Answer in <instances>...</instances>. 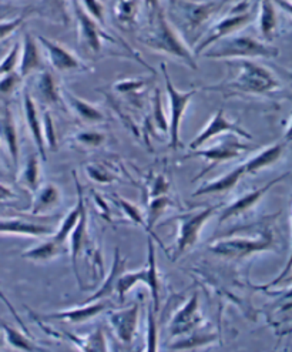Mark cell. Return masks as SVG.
Returning a JSON list of instances; mask_svg holds the SVG:
<instances>
[{
  "instance_id": "18",
  "label": "cell",
  "mask_w": 292,
  "mask_h": 352,
  "mask_svg": "<svg viewBox=\"0 0 292 352\" xmlns=\"http://www.w3.org/2000/svg\"><path fill=\"white\" fill-rule=\"evenodd\" d=\"M203 324V316L200 311V298L199 292H194L192 297L187 300V302L175 312L168 325L170 337H186L191 332L197 331Z\"/></svg>"
},
{
  "instance_id": "51",
  "label": "cell",
  "mask_w": 292,
  "mask_h": 352,
  "mask_svg": "<svg viewBox=\"0 0 292 352\" xmlns=\"http://www.w3.org/2000/svg\"><path fill=\"white\" fill-rule=\"evenodd\" d=\"M143 2V6L147 12V17H148V23H151L155 16H157V13L163 9V5H161V0H142Z\"/></svg>"
},
{
  "instance_id": "38",
  "label": "cell",
  "mask_w": 292,
  "mask_h": 352,
  "mask_svg": "<svg viewBox=\"0 0 292 352\" xmlns=\"http://www.w3.org/2000/svg\"><path fill=\"white\" fill-rule=\"evenodd\" d=\"M74 142L83 147L96 148V147H100L106 143V134L102 131H97V130L86 129V130L76 133Z\"/></svg>"
},
{
  "instance_id": "56",
  "label": "cell",
  "mask_w": 292,
  "mask_h": 352,
  "mask_svg": "<svg viewBox=\"0 0 292 352\" xmlns=\"http://www.w3.org/2000/svg\"><path fill=\"white\" fill-rule=\"evenodd\" d=\"M2 144H0V150H2ZM5 175V170H3V163H2V157H0V177H3Z\"/></svg>"
},
{
  "instance_id": "15",
  "label": "cell",
  "mask_w": 292,
  "mask_h": 352,
  "mask_svg": "<svg viewBox=\"0 0 292 352\" xmlns=\"http://www.w3.org/2000/svg\"><path fill=\"white\" fill-rule=\"evenodd\" d=\"M221 134H236L241 139L245 140H251L252 137L251 134L244 130L238 123L231 122L228 117L225 116L223 109H218L214 114L211 119L208 120V123L205 124V127L192 139V142L188 144L190 150H197L201 148L204 144H207L210 140L216 139V137L221 135Z\"/></svg>"
},
{
  "instance_id": "30",
  "label": "cell",
  "mask_w": 292,
  "mask_h": 352,
  "mask_svg": "<svg viewBox=\"0 0 292 352\" xmlns=\"http://www.w3.org/2000/svg\"><path fill=\"white\" fill-rule=\"evenodd\" d=\"M34 91L38 100H42L45 104L57 106L62 102L60 89L57 87L53 74L49 70L38 72L34 80Z\"/></svg>"
},
{
  "instance_id": "9",
  "label": "cell",
  "mask_w": 292,
  "mask_h": 352,
  "mask_svg": "<svg viewBox=\"0 0 292 352\" xmlns=\"http://www.w3.org/2000/svg\"><path fill=\"white\" fill-rule=\"evenodd\" d=\"M71 12L77 23V33H79V42L83 50L93 56H99L103 52L106 43H115L119 38L109 34L99 22L82 8L79 0H71Z\"/></svg>"
},
{
  "instance_id": "44",
  "label": "cell",
  "mask_w": 292,
  "mask_h": 352,
  "mask_svg": "<svg viewBox=\"0 0 292 352\" xmlns=\"http://www.w3.org/2000/svg\"><path fill=\"white\" fill-rule=\"evenodd\" d=\"M147 85V79H126L114 83V90L122 94H137Z\"/></svg>"
},
{
  "instance_id": "53",
  "label": "cell",
  "mask_w": 292,
  "mask_h": 352,
  "mask_svg": "<svg viewBox=\"0 0 292 352\" xmlns=\"http://www.w3.org/2000/svg\"><path fill=\"white\" fill-rule=\"evenodd\" d=\"M280 307L282 311H291L292 309V287L284 292V296L280 300Z\"/></svg>"
},
{
  "instance_id": "11",
  "label": "cell",
  "mask_w": 292,
  "mask_h": 352,
  "mask_svg": "<svg viewBox=\"0 0 292 352\" xmlns=\"http://www.w3.org/2000/svg\"><path fill=\"white\" fill-rule=\"evenodd\" d=\"M249 150H251V146L247 144V143H243L241 137H238L236 134H227L225 139H223L217 144H214V146L207 147V148H199V150L190 151V154L187 155V159L201 157V159L207 160V163H208V166L199 175H196L194 182L204 177V175L208 171H211L212 168H216L218 164L237 159V157H240L241 154H244L245 151H249Z\"/></svg>"
},
{
  "instance_id": "4",
  "label": "cell",
  "mask_w": 292,
  "mask_h": 352,
  "mask_svg": "<svg viewBox=\"0 0 292 352\" xmlns=\"http://www.w3.org/2000/svg\"><path fill=\"white\" fill-rule=\"evenodd\" d=\"M200 56L211 60H252V58H276L280 56V50L257 37L231 34L210 46Z\"/></svg>"
},
{
  "instance_id": "29",
  "label": "cell",
  "mask_w": 292,
  "mask_h": 352,
  "mask_svg": "<svg viewBox=\"0 0 292 352\" xmlns=\"http://www.w3.org/2000/svg\"><path fill=\"white\" fill-rule=\"evenodd\" d=\"M285 153V142L271 144L261 151L256 153L252 157H249L247 162H244L245 174H257L261 170H265L271 166H274L281 160V157Z\"/></svg>"
},
{
  "instance_id": "46",
  "label": "cell",
  "mask_w": 292,
  "mask_h": 352,
  "mask_svg": "<svg viewBox=\"0 0 292 352\" xmlns=\"http://www.w3.org/2000/svg\"><path fill=\"white\" fill-rule=\"evenodd\" d=\"M43 135H45V142H46V148L56 150L57 148V137H56V130H54V123L49 111L43 114Z\"/></svg>"
},
{
  "instance_id": "22",
  "label": "cell",
  "mask_w": 292,
  "mask_h": 352,
  "mask_svg": "<svg viewBox=\"0 0 292 352\" xmlns=\"http://www.w3.org/2000/svg\"><path fill=\"white\" fill-rule=\"evenodd\" d=\"M23 113H25V120L27 124V129L30 131L32 139L34 142V146L37 148L38 155L45 162L46 160V142L43 135V122L42 117L38 114L37 104L32 94L27 89L23 90Z\"/></svg>"
},
{
  "instance_id": "42",
  "label": "cell",
  "mask_w": 292,
  "mask_h": 352,
  "mask_svg": "<svg viewBox=\"0 0 292 352\" xmlns=\"http://www.w3.org/2000/svg\"><path fill=\"white\" fill-rule=\"evenodd\" d=\"M79 3L96 22H99L102 26H106V9L100 0H79Z\"/></svg>"
},
{
  "instance_id": "7",
  "label": "cell",
  "mask_w": 292,
  "mask_h": 352,
  "mask_svg": "<svg viewBox=\"0 0 292 352\" xmlns=\"http://www.w3.org/2000/svg\"><path fill=\"white\" fill-rule=\"evenodd\" d=\"M147 265L137 271L124 272L117 281L115 291L120 300H123L128 292L139 284H146L150 289L151 296V307L155 312L160 311V296H161V280L160 272L157 268V258H155V247L153 237L147 240Z\"/></svg>"
},
{
  "instance_id": "1",
  "label": "cell",
  "mask_w": 292,
  "mask_h": 352,
  "mask_svg": "<svg viewBox=\"0 0 292 352\" xmlns=\"http://www.w3.org/2000/svg\"><path fill=\"white\" fill-rule=\"evenodd\" d=\"M228 2L229 0H167L164 12L184 42L194 49Z\"/></svg>"
},
{
  "instance_id": "39",
  "label": "cell",
  "mask_w": 292,
  "mask_h": 352,
  "mask_svg": "<svg viewBox=\"0 0 292 352\" xmlns=\"http://www.w3.org/2000/svg\"><path fill=\"white\" fill-rule=\"evenodd\" d=\"M21 47L22 43L16 42L2 58V62H0V77L17 72L19 62H21Z\"/></svg>"
},
{
  "instance_id": "58",
  "label": "cell",
  "mask_w": 292,
  "mask_h": 352,
  "mask_svg": "<svg viewBox=\"0 0 292 352\" xmlns=\"http://www.w3.org/2000/svg\"><path fill=\"white\" fill-rule=\"evenodd\" d=\"M288 2H291V3H292V0H288Z\"/></svg>"
},
{
  "instance_id": "10",
  "label": "cell",
  "mask_w": 292,
  "mask_h": 352,
  "mask_svg": "<svg viewBox=\"0 0 292 352\" xmlns=\"http://www.w3.org/2000/svg\"><path fill=\"white\" fill-rule=\"evenodd\" d=\"M161 73L164 77V87L167 91V100L170 103V124H168V135H170V147L172 150H177L180 146V131L181 123L184 119L186 110L191 103L192 97L199 91L197 89H192L188 91H180L174 86L171 77L167 72L166 63H161Z\"/></svg>"
},
{
  "instance_id": "23",
  "label": "cell",
  "mask_w": 292,
  "mask_h": 352,
  "mask_svg": "<svg viewBox=\"0 0 292 352\" xmlns=\"http://www.w3.org/2000/svg\"><path fill=\"white\" fill-rule=\"evenodd\" d=\"M257 9V21L261 41L271 43L277 37L280 28L277 5L274 3V0H258Z\"/></svg>"
},
{
  "instance_id": "36",
  "label": "cell",
  "mask_w": 292,
  "mask_h": 352,
  "mask_svg": "<svg viewBox=\"0 0 292 352\" xmlns=\"http://www.w3.org/2000/svg\"><path fill=\"white\" fill-rule=\"evenodd\" d=\"M217 340V336L212 334V332H200V331H194L191 334L181 337L179 341H175L170 345V349L175 351H186V349H192V348H199L204 345H210L214 341Z\"/></svg>"
},
{
  "instance_id": "34",
  "label": "cell",
  "mask_w": 292,
  "mask_h": 352,
  "mask_svg": "<svg viewBox=\"0 0 292 352\" xmlns=\"http://www.w3.org/2000/svg\"><path fill=\"white\" fill-rule=\"evenodd\" d=\"M171 206H172V200L166 194V195H157V197H153L147 207V217H146L147 231L151 234V237L157 240L160 244H161V241L153 232V228H154L155 223H157L163 214L167 211V208H170Z\"/></svg>"
},
{
  "instance_id": "57",
  "label": "cell",
  "mask_w": 292,
  "mask_h": 352,
  "mask_svg": "<svg viewBox=\"0 0 292 352\" xmlns=\"http://www.w3.org/2000/svg\"><path fill=\"white\" fill-rule=\"evenodd\" d=\"M135 352H143V349H137V351H135Z\"/></svg>"
},
{
  "instance_id": "37",
  "label": "cell",
  "mask_w": 292,
  "mask_h": 352,
  "mask_svg": "<svg viewBox=\"0 0 292 352\" xmlns=\"http://www.w3.org/2000/svg\"><path fill=\"white\" fill-rule=\"evenodd\" d=\"M160 329L159 320L155 311L150 305L147 309V337H146V351L144 352H159Z\"/></svg>"
},
{
  "instance_id": "33",
  "label": "cell",
  "mask_w": 292,
  "mask_h": 352,
  "mask_svg": "<svg viewBox=\"0 0 292 352\" xmlns=\"http://www.w3.org/2000/svg\"><path fill=\"white\" fill-rule=\"evenodd\" d=\"M41 160L42 159L41 155H38V153L30 154L21 173V177H19L21 179L22 186L30 192H34L38 187H41V175H42Z\"/></svg>"
},
{
  "instance_id": "16",
  "label": "cell",
  "mask_w": 292,
  "mask_h": 352,
  "mask_svg": "<svg viewBox=\"0 0 292 352\" xmlns=\"http://www.w3.org/2000/svg\"><path fill=\"white\" fill-rule=\"evenodd\" d=\"M37 325L41 327L47 336L56 338V340H62V341H67L71 345H74L80 352H110L109 351V344H107V337L106 332L103 328H96L93 332H90L89 336L86 337H80L76 336L73 332L69 331H60V329H54L49 325H46V322L33 318Z\"/></svg>"
},
{
  "instance_id": "19",
  "label": "cell",
  "mask_w": 292,
  "mask_h": 352,
  "mask_svg": "<svg viewBox=\"0 0 292 352\" xmlns=\"http://www.w3.org/2000/svg\"><path fill=\"white\" fill-rule=\"evenodd\" d=\"M0 144L6 150L13 171L19 173L21 144H19V130L16 119L9 103H3L0 106Z\"/></svg>"
},
{
  "instance_id": "52",
  "label": "cell",
  "mask_w": 292,
  "mask_h": 352,
  "mask_svg": "<svg viewBox=\"0 0 292 352\" xmlns=\"http://www.w3.org/2000/svg\"><path fill=\"white\" fill-rule=\"evenodd\" d=\"M291 271H292V214H291V250H289V256H288V260H287V264H285L284 270L280 272V276L271 283V285H277L281 281H284L289 276Z\"/></svg>"
},
{
  "instance_id": "26",
  "label": "cell",
  "mask_w": 292,
  "mask_h": 352,
  "mask_svg": "<svg viewBox=\"0 0 292 352\" xmlns=\"http://www.w3.org/2000/svg\"><path fill=\"white\" fill-rule=\"evenodd\" d=\"M89 241H90V236H89V227H87V208H86V203L82 207L79 220H77L76 227L73 228L71 234H70V256H71V265L74 270L76 277L79 278V271H77V260L82 256V252L85 248L89 247Z\"/></svg>"
},
{
  "instance_id": "3",
  "label": "cell",
  "mask_w": 292,
  "mask_h": 352,
  "mask_svg": "<svg viewBox=\"0 0 292 352\" xmlns=\"http://www.w3.org/2000/svg\"><path fill=\"white\" fill-rule=\"evenodd\" d=\"M150 25V30L140 37V42L150 50L177 58L192 70H199L196 56L184 42L181 34L175 30L166 16L164 8L157 13Z\"/></svg>"
},
{
  "instance_id": "41",
  "label": "cell",
  "mask_w": 292,
  "mask_h": 352,
  "mask_svg": "<svg viewBox=\"0 0 292 352\" xmlns=\"http://www.w3.org/2000/svg\"><path fill=\"white\" fill-rule=\"evenodd\" d=\"M114 200H115V203H117V206H119L124 212H126V216L134 223V224H139V226H143L146 230H147V224H146V219H144V216H143V212H142V210L137 207V206H134L133 203H130V201H127L126 199H122V197H114Z\"/></svg>"
},
{
  "instance_id": "20",
  "label": "cell",
  "mask_w": 292,
  "mask_h": 352,
  "mask_svg": "<svg viewBox=\"0 0 292 352\" xmlns=\"http://www.w3.org/2000/svg\"><path fill=\"white\" fill-rule=\"evenodd\" d=\"M140 320V305L135 302L134 305L126 308V309H115L109 314V322L122 342L131 344L135 332H137Z\"/></svg>"
},
{
  "instance_id": "25",
  "label": "cell",
  "mask_w": 292,
  "mask_h": 352,
  "mask_svg": "<svg viewBox=\"0 0 292 352\" xmlns=\"http://www.w3.org/2000/svg\"><path fill=\"white\" fill-rule=\"evenodd\" d=\"M62 201V192L56 184H41L36 191L29 210L30 216H46Z\"/></svg>"
},
{
  "instance_id": "47",
  "label": "cell",
  "mask_w": 292,
  "mask_h": 352,
  "mask_svg": "<svg viewBox=\"0 0 292 352\" xmlns=\"http://www.w3.org/2000/svg\"><path fill=\"white\" fill-rule=\"evenodd\" d=\"M22 80L23 79L19 76L17 72L0 77V97L12 94L19 87V85H21Z\"/></svg>"
},
{
  "instance_id": "54",
  "label": "cell",
  "mask_w": 292,
  "mask_h": 352,
  "mask_svg": "<svg viewBox=\"0 0 292 352\" xmlns=\"http://www.w3.org/2000/svg\"><path fill=\"white\" fill-rule=\"evenodd\" d=\"M274 3L281 9L284 10L285 13L289 14V17L292 19V3L288 2V0H274Z\"/></svg>"
},
{
  "instance_id": "8",
  "label": "cell",
  "mask_w": 292,
  "mask_h": 352,
  "mask_svg": "<svg viewBox=\"0 0 292 352\" xmlns=\"http://www.w3.org/2000/svg\"><path fill=\"white\" fill-rule=\"evenodd\" d=\"M221 208L220 204L208 206L205 208L181 214L175 220L179 221V234L175 239V247L172 251V260H177L196 245L200 240L204 226L214 217V214Z\"/></svg>"
},
{
  "instance_id": "24",
  "label": "cell",
  "mask_w": 292,
  "mask_h": 352,
  "mask_svg": "<svg viewBox=\"0 0 292 352\" xmlns=\"http://www.w3.org/2000/svg\"><path fill=\"white\" fill-rule=\"evenodd\" d=\"M62 100L67 106V109L83 123L96 124L104 120V114L100 109H97L94 104L85 102L80 97H77L70 90H60Z\"/></svg>"
},
{
  "instance_id": "43",
  "label": "cell",
  "mask_w": 292,
  "mask_h": 352,
  "mask_svg": "<svg viewBox=\"0 0 292 352\" xmlns=\"http://www.w3.org/2000/svg\"><path fill=\"white\" fill-rule=\"evenodd\" d=\"M26 17H27V13H22L21 16H17L14 19L0 22V43L5 42L6 38H9L12 34H14L19 29H21L26 21Z\"/></svg>"
},
{
  "instance_id": "14",
  "label": "cell",
  "mask_w": 292,
  "mask_h": 352,
  "mask_svg": "<svg viewBox=\"0 0 292 352\" xmlns=\"http://www.w3.org/2000/svg\"><path fill=\"white\" fill-rule=\"evenodd\" d=\"M37 42L42 47L43 56L47 58L49 65L53 70L60 73H69V72H89L91 70L80 57H77L73 52L57 43L52 38L46 36H37Z\"/></svg>"
},
{
  "instance_id": "6",
  "label": "cell",
  "mask_w": 292,
  "mask_h": 352,
  "mask_svg": "<svg viewBox=\"0 0 292 352\" xmlns=\"http://www.w3.org/2000/svg\"><path fill=\"white\" fill-rule=\"evenodd\" d=\"M276 239L274 232L271 228H264L254 237L248 236H231L217 240L216 243H211L208 250L214 254L228 260H244L254 254L276 250Z\"/></svg>"
},
{
  "instance_id": "50",
  "label": "cell",
  "mask_w": 292,
  "mask_h": 352,
  "mask_svg": "<svg viewBox=\"0 0 292 352\" xmlns=\"http://www.w3.org/2000/svg\"><path fill=\"white\" fill-rule=\"evenodd\" d=\"M0 301H2L6 307H8V309L10 311V314H12V317L14 318V321L21 325V329L23 331V332H26V334H29V329H27V327H26V324L22 321V318H21V316H19V312L16 311V308H14V305L10 302V300L6 297V294L3 292V289H2V287H0Z\"/></svg>"
},
{
  "instance_id": "31",
  "label": "cell",
  "mask_w": 292,
  "mask_h": 352,
  "mask_svg": "<svg viewBox=\"0 0 292 352\" xmlns=\"http://www.w3.org/2000/svg\"><path fill=\"white\" fill-rule=\"evenodd\" d=\"M126 272V260L122 258L120 256V250L115 248V252H114V260H113V264H111V271L107 276L106 281L103 283V285L97 289L94 294L85 302H91V301H97V300H104V298H109L113 292L115 291V285H117V281H119V278L123 276V274Z\"/></svg>"
},
{
  "instance_id": "21",
  "label": "cell",
  "mask_w": 292,
  "mask_h": 352,
  "mask_svg": "<svg viewBox=\"0 0 292 352\" xmlns=\"http://www.w3.org/2000/svg\"><path fill=\"white\" fill-rule=\"evenodd\" d=\"M45 70L43 52L41 50L37 38L29 32L23 34L22 47H21V62H19L17 73L22 79Z\"/></svg>"
},
{
  "instance_id": "5",
  "label": "cell",
  "mask_w": 292,
  "mask_h": 352,
  "mask_svg": "<svg viewBox=\"0 0 292 352\" xmlns=\"http://www.w3.org/2000/svg\"><path fill=\"white\" fill-rule=\"evenodd\" d=\"M257 3H252V0H240V2L228 9V12L218 19L216 23H212L208 30L203 34L200 42L194 46V56H200L210 46L216 45L221 38L236 34V32L248 26L257 17Z\"/></svg>"
},
{
  "instance_id": "28",
  "label": "cell",
  "mask_w": 292,
  "mask_h": 352,
  "mask_svg": "<svg viewBox=\"0 0 292 352\" xmlns=\"http://www.w3.org/2000/svg\"><path fill=\"white\" fill-rule=\"evenodd\" d=\"M142 0H111V14L122 29L133 30L139 23Z\"/></svg>"
},
{
  "instance_id": "48",
  "label": "cell",
  "mask_w": 292,
  "mask_h": 352,
  "mask_svg": "<svg viewBox=\"0 0 292 352\" xmlns=\"http://www.w3.org/2000/svg\"><path fill=\"white\" fill-rule=\"evenodd\" d=\"M168 188H170V183L164 177V175L163 174L155 175V179L153 180V184H151V188H150L151 197H157V195H166Z\"/></svg>"
},
{
  "instance_id": "55",
  "label": "cell",
  "mask_w": 292,
  "mask_h": 352,
  "mask_svg": "<svg viewBox=\"0 0 292 352\" xmlns=\"http://www.w3.org/2000/svg\"><path fill=\"white\" fill-rule=\"evenodd\" d=\"M284 142H285V143H287V142H292V116H291L289 123H288V126H287V130H285V133H284Z\"/></svg>"
},
{
  "instance_id": "2",
  "label": "cell",
  "mask_w": 292,
  "mask_h": 352,
  "mask_svg": "<svg viewBox=\"0 0 292 352\" xmlns=\"http://www.w3.org/2000/svg\"><path fill=\"white\" fill-rule=\"evenodd\" d=\"M236 73L228 80L216 86L204 87L207 91H221L227 96L231 94H268L281 89L277 76L262 65L254 60H234Z\"/></svg>"
},
{
  "instance_id": "32",
  "label": "cell",
  "mask_w": 292,
  "mask_h": 352,
  "mask_svg": "<svg viewBox=\"0 0 292 352\" xmlns=\"http://www.w3.org/2000/svg\"><path fill=\"white\" fill-rule=\"evenodd\" d=\"M0 332L5 336L6 342L14 349L23 351V352H47L46 349L33 342L26 332L17 329L3 321H0Z\"/></svg>"
},
{
  "instance_id": "40",
  "label": "cell",
  "mask_w": 292,
  "mask_h": 352,
  "mask_svg": "<svg viewBox=\"0 0 292 352\" xmlns=\"http://www.w3.org/2000/svg\"><path fill=\"white\" fill-rule=\"evenodd\" d=\"M86 173L89 177L100 184H110L114 182V173L103 163H90L86 166Z\"/></svg>"
},
{
  "instance_id": "35",
  "label": "cell",
  "mask_w": 292,
  "mask_h": 352,
  "mask_svg": "<svg viewBox=\"0 0 292 352\" xmlns=\"http://www.w3.org/2000/svg\"><path fill=\"white\" fill-rule=\"evenodd\" d=\"M42 16L54 23L69 25L70 16L67 12V0H41Z\"/></svg>"
},
{
  "instance_id": "27",
  "label": "cell",
  "mask_w": 292,
  "mask_h": 352,
  "mask_svg": "<svg viewBox=\"0 0 292 352\" xmlns=\"http://www.w3.org/2000/svg\"><path fill=\"white\" fill-rule=\"evenodd\" d=\"M245 175L244 164H240L234 167L231 171L225 173L221 177L211 180L201 187H199L196 191L192 192V197H200V195H211V194H221L228 192L232 188H236L237 184L241 182V179Z\"/></svg>"
},
{
  "instance_id": "49",
  "label": "cell",
  "mask_w": 292,
  "mask_h": 352,
  "mask_svg": "<svg viewBox=\"0 0 292 352\" xmlns=\"http://www.w3.org/2000/svg\"><path fill=\"white\" fill-rule=\"evenodd\" d=\"M19 200V194L5 183H0V207L12 206Z\"/></svg>"
},
{
  "instance_id": "12",
  "label": "cell",
  "mask_w": 292,
  "mask_h": 352,
  "mask_svg": "<svg viewBox=\"0 0 292 352\" xmlns=\"http://www.w3.org/2000/svg\"><path fill=\"white\" fill-rule=\"evenodd\" d=\"M58 216H30V217H6L0 219V236L23 237H49L58 226Z\"/></svg>"
},
{
  "instance_id": "17",
  "label": "cell",
  "mask_w": 292,
  "mask_h": 352,
  "mask_svg": "<svg viewBox=\"0 0 292 352\" xmlns=\"http://www.w3.org/2000/svg\"><path fill=\"white\" fill-rule=\"evenodd\" d=\"M288 175H289V173H284L282 175H278L277 179H272L271 182H268V183L264 184L262 187L252 190V191H249V192H245V194L241 195V197H238V199H236L234 201H231L229 204H227V206L221 210L220 216H218L220 224H223V223H225V221H228V220H231V219H237V217L243 216V214L251 211L252 208H254V207L265 197V194H267L272 187L277 186V184L281 183L282 180H285V179L288 177Z\"/></svg>"
},
{
  "instance_id": "45",
  "label": "cell",
  "mask_w": 292,
  "mask_h": 352,
  "mask_svg": "<svg viewBox=\"0 0 292 352\" xmlns=\"http://www.w3.org/2000/svg\"><path fill=\"white\" fill-rule=\"evenodd\" d=\"M153 116H154V122L155 126H157L160 130L164 133H168V123L166 120V114L163 111V103H161V93L157 89L154 94V102H153Z\"/></svg>"
},
{
  "instance_id": "13",
  "label": "cell",
  "mask_w": 292,
  "mask_h": 352,
  "mask_svg": "<svg viewBox=\"0 0 292 352\" xmlns=\"http://www.w3.org/2000/svg\"><path fill=\"white\" fill-rule=\"evenodd\" d=\"M114 307L111 298H104V300H97L91 302H83L80 307H74L63 311H57L52 312V314H43L38 316L36 312L29 311V314L32 318H37L41 321H65V322H71V324H83L87 322L97 316H100L102 312H106Z\"/></svg>"
}]
</instances>
